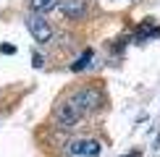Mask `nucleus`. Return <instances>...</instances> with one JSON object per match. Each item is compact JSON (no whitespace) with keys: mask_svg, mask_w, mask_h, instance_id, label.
<instances>
[{"mask_svg":"<svg viewBox=\"0 0 160 157\" xmlns=\"http://www.w3.org/2000/svg\"><path fill=\"white\" fill-rule=\"evenodd\" d=\"M68 97H71V102L79 107V113H82V115L100 113V110H102V105H105V94H102V89L95 87V84H84V87L71 89V92H68Z\"/></svg>","mask_w":160,"mask_h":157,"instance_id":"nucleus-1","label":"nucleus"},{"mask_svg":"<svg viewBox=\"0 0 160 157\" xmlns=\"http://www.w3.org/2000/svg\"><path fill=\"white\" fill-rule=\"evenodd\" d=\"M52 118H55V126L58 128L71 131V128L79 126V121H82L84 115L79 113V107L71 102V97H61V100L55 102V107H52Z\"/></svg>","mask_w":160,"mask_h":157,"instance_id":"nucleus-2","label":"nucleus"},{"mask_svg":"<svg viewBox=\"0 0 160 157\" xmlns=\"http://www.w3.org/2000/svg\"><path fill=\"white\" fill-rule=\"evenodd\" d=\"M24 24H26V29H29V34L32 39H34L37 45H50L52 42V24L48 21V18L42 16V13H26V18H24Z\"/></svg>","mask_w":160,"mask_h":157,"instance_id":"nucleus-3","label":"nucleus"},{"mask_svg":"<svg viewBox=\"0 0 160 157\" xmlns=\"http://www.w3.org/2000/svg\"><path fill=\"white\" fill-rule=\"evenodd\" d=\"M68 147H71V155H79V157H100L102 155V141L92 139V136H79Z\"/></svg>","mask_w":160,"mask_h":157,"instance_id":"nucleus-4","label":"nucleus"},{"mask_svg":"<svg viewBox=\"0 0 160 157\" xmlns=\"http://www.w3.org/2000/svg\"><path fill=\"white\" fill-rule=\"evenodd\" d=\"M61 13L68 21H84L89 16V0H61Z\"/></svg>","mask_w":160,"mask_h":157,"instance_id":"nucleus-5","label":"nucleus"},{"mask_svg":"<svg viewBox=\"0 0 160 157\" xmlns=\"http://www.w3.org/2000/svg\"><path fill=\"white\" fill-rule=\"evenodd\" d=\"M92 58H95V50L87 47L82 55H79L76 60L71 63V71H74V74H79V71H87V68H89V63H92Z\"/></svg>","mask_w":160,"mask_h":157,"instance_id":"nucleus-6","label":"nucleus"},{"mask_svg":"<svg viewBox=\"0 0 160 157\" xmlns=\"http://www.w3.org/2000/svg\"><path fill=\"white\" fill-rule=\"evenodd\" d=\"M58 3H61V0H32L29 3V11L32 13H50L52 8H58Z\"/></svg>","mask_w":160,"mask_h":157,"instance_id":"nucleus-7","label":"nucleus"},{"mask_svg":"<svg viewBox=\"0 0 160 157\" xmlns=\"http://www.w3.org/2000/svg\"><path fill=\"white\" fill-rule=\"evenodd\" d=\"M32 65H34V68H42V65H45V58H42V52H32Z\"/></svg>","mask_w":160,"mask_h":157,"instance_id":"nucleus-8","label":"nucleus"},{"mask_svg":"<svg viewBox=\"0 0 160 157\" xmlns=\"http://www.w3.org/2000/svg\"><path fill=\"white\" fill-rule=\"evenodd\" d=\"M0 52H3V55H16V45H11V42L0 45Z\"/></svg>","mask_w":160,"mask_h":157,"instance_id":"nucleus-9","label":"nucleus"},{"mask_svg":"<svg viewBox=\"0 0 160 157\" xmlns=\"http://www.w3.org/2000/svg\"><path fill=\"white\" fill-rule=\"evenodd\" d=\"M121 157H142V152H139V149H134V152H129V155H121Z\"/></svg>","mask_w":160,"mask_h":157,"instance_id":"nucleus-10","label":"nucleus"}]
</instances>
